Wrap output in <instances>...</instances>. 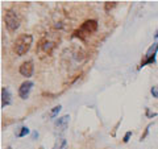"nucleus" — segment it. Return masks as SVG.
<instances>
[{
	"label": "nucleus",
	"mask_w": 158,
	"mask_h": 149,
	"mask_svg": "<svg viewBox=\"0 0 158 149\" xmlns=\"http://www.w3.org/2000/svg\"><path fill=\"white\" fill-rule=\"evenodd\" d=\"M96 31H98L96 20H87V21H85L79 27V29H77V31L74 32V37H78L79 40H82V41H86V40L90 36H92Z\"/></svg>",
	"instance_id": "3"
},
{
	"label": "nucleus",
	"mask_w": 158,
	"mask_h": 149,
	"mask_svg": "<svg viewBox=\"0 0 158 149\" xmlns=\"http://www.w3.org/2000/svg\"><path fill=\"white\" fill-rule=\"evenodd\" d=\"M33 71H34V63L33 61H25L21 63V66H20V74H21L23 77H32L33 75Z\"/></svg>",
	"instance_id": "7"
},
{
	"label": "nucleus",
	"mask_w": 158,
	"mask_h": 149,
	"mask_svg": "<svg viewBox=\"0 0 158 149\" xmlns=\"http://www.w3.org/2000/svg\"><path fill=\"white\" fill-rule=\"evenodd\" d=\"M4 23H6L8 32L13 33L19 29L21 20H20V16L16 11H13V9H6V12H4Z\"/></svg>",
	"instance_id": "4"
},
{
	"label": "nucleus",
	"mask_w": 158,
	"mask_h": 149,
	"mask_svg": "<svg viewBox=\"0 0 158 149\" xmlns=\"http://www.w3.org/2000/svg\"><path fill=\"white\" fill-rule=\"evenodd\" d=\"M29 133V128L28 127H21L20 128V131L16 132V136L17 137H24V136H27Z\"/></svg>",
	"instance_id": "11"
},
{
	"label": "nucleus",
	"mask_w": 158,
	"mask_h": 149,
	"mask_svg": "<svg viewBox=\"0 0 158 149\" xmlns=\"http://www.w3.org/2000/svg\"><path fill=\"white\" fill-rule=\"evenodd\" d=\"M33 44V36L32 34H28V33H24V34H20V36L16 38V41L13 44V50L17 56H24L29 52Z\"/></svg>",
	"instance_id": "2"
},
{
	"label": "nucleus",
	"mask_w": 158,
	"mask_h": 149,
	"mask_svg": "<svg viewBox=\"0 0 158 149\" xmlns=\"http://www.w3.org/2000/svg\"><path fill=\"white\" fill-rule=\"evenodd\" d=\"M69 119H70V116L65 115V116L59 117L58 120L56 121V128H57L59 132H63L67 128V126H69Z\"/></svg>",
	"instance_id": "9"
},
{
	"label": "nucleus",
	"mask_w": 158,
	"mask_h": 149,
	"mask_svg": "<svg viewBox=\"0 0 158 149\" xmlns=\"http://www.w3.org/2000/svg\"><path fill=\"white\" fill-rule=\"evenodd\" d=\"M12 103V95L8 87H3L2 88V107H7Z\"/></svg>",
	"instance_id": "8"
},
{
	"label": "nucleus",
	"mask_w": 158,
	"mask_h": 149,
	"mask_svg": "<svg viewBox=\"0 0 158 149\" xmlns=\"http://www.w3.org/2000/svg\"><path fill=\"white\" fill-rule=\"evenodd\" d=\"M116 2H107L106 3V7H104V9H106V12H110L112 8H115L116 7Z\"/></svg>",
	"instance_id": "12"
},
{
	"label": "nucleus",
	"mask_w": 158,
	"mask_h": 149,
	"mask_svg": "<svg viewBox=\"0 0 158 149\" xmlns=\"http://www.w3.org/2000/svg\"><path fill=\"white\" fill-rule=\"evenodd\" d=\"M40 149H42V148H40Z\"/></svg>",
	"instance_id": "15"
},
{
	"label": "nucleus",
	"mask_w": 158,
	"mask_h": 149,
	"mask_svg": "<svg viewBox=\"0 0 158 149\" xmlns=\"http://www.w3.org/2000/svg\"><path fill=\"white\" fill-rule=\"evenodd\" d=\"M61 111V106H57V107H54L53 110L50 111V113H49V116L50 117H56L57 115H58V112Z\"/></svg>",
	"instance_id": "13"
},
{
	"label": "nucleus",
	"mask_w": 158,
	"mask_h": 149,
	"mask_svg": "<svg viewBox=\"0 0 158 149\" xmlns=\"http://www.w3.org/2000/svg\"><path fill=\"white\" fill-rule=\"evenodd\" d=\"M132 136V132L129 131V132H127V135L124 136V140H123V141H124V143H128V141H129V137Z\"/></svg>",
	"instance_id": "14"
},
{
	"label": "nucleus",
	"mask_w": 158,
	"mask_h": 149,
	"mask_svg": "<svg viewBox=\"0 0 158 149\" xmlns=\"http://www.w3.org/2000/svg\"><path fill=\"white\" fill-rule=\"evenodd\" d=\"M61 41V36L57 32H49L45 33L41 40H40L38 45H37V54L40 56V58H45L52 56L54 49L57 48V45Z\"/></svg>",
	"instance_id": "1"
},
{
	"label": "nucleus",
	"mask_w": 158,
	"mask_h": 149,
	"mask_svg": "<svg viewBox=\"0 0 158 149\" xmlns=\"http://www.w3.org/2000/svg\"><path fill=\"white\" fill-rule=\"evenodd\" d=\"M66 148H67V140L63 138V137L58 138V140L56 141V144H54V147H53V149H66Z\"/></svg>",
	"instance_id": "10"
},
{
	"label": "nucleus",
	"mask_w": 158,
	"mask_h": 149,
	"mask_svg": "<svg viewBox=\"0 0 158 149\" xmlns=\"http://www.w3.org/2000/svg\"><path fill=\"white\" fill-rule=\"evenodd\" d=\"M158 50V42H154L153 45L149 48V50L146 52V56L145 59L141 62V67H144L148 63H154L156 62V53Z\"/></svg>",
	"instance_id": "5"
},
{
	"label": "nucleus",
	"mask_w": 158,
	"mask_h": 149,
	"mask_svg": "<svg viewBox=\"0 0 158 149\" xmlns=\"http://www.w3.org/2000/svg\"><path fill=\"white\" fill-rule=\"evenodd\" d=\"M33 88V82L32 81H25L21 83V86L19 87V96L21 99H28L29 94H31Z\"/></svg>",
	"instance_id": "6"
}]
</instances>
